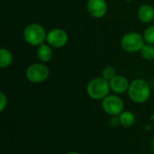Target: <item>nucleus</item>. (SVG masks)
<instances>
[{
	"mask_svg": "<svg viewBox=\"0 0 154 154\" xmlns=\"http://www.w3.org/2000/svg\"><path fill=\"white\" fill-rule=\"evenodd\" d=\"M65 154H81V153L77 152H67V153H65Z\"/></svg>",
	"mask_w": 154,
	"mask_h": 154,
	"instance_id": "nucleus-19",
	"label": "nucleus"
},
{
	"mask_svg": "<svg viewBox=\"0 0 154 154\" xmlns=\"http://www.w3.org/2000/svg\"><path fill=\"white\" fill-rule=\"evenodd\" d=\"M111 91L109 81L102 77L94 78L88 81L87 85V94L93 100H103L106 97Z\"/></svg>",
	"mask_w": 154,
	"mask_h": 154,
	"instance_id": "nucleus-2",
	"label": "nucleus"
},
{
	"mask_svg": "<svg viewBox=\"0 0 154 154\" xmlns=\"http://www.w3.org/2000/svg\"><path fill=\"white\" fill-rule=\"evenodd\" d=\"M141 57L148 61L154 60V45L145 43L140 51Z\"/></svg>",
	"mask_w": 154,
	"mask_h": 154,
	"instance_id": "nucleus-14",
	"label": "nucleus"
},
{
	"mask_svg": "<svg viewBox=\"0 0 154 154\" xmlns=\"http://www.w3.org/2000/svg\"><path fill=\"white\" fill-rule=\"evenodd\" d=\"M107 3L106 0H88L87 11L94 18H102L107 13Z\"/></svg>",
	"mask_w": 154,
	"mask_h": 154,
	"instance_id": "nucleus-8",
	"label": "nucleus"
},
{
	"mask_svg": "<svg viewBox=\"0 0 154 154\" xmlns=\"http://www.w3.org/2000/svg\"><path fill=\"white\" fill-rule=\"evenodd\" d=\"M143 38L146 43L154 45V25H151L143 32Z\"/></svg>",
	"mask_w": 154,
	"mask_h": 154,
	"instance_id": "nucleus-16",
	"label": "nucleus"
},
{
	"mask_svg": "<svg viewBox=\"0 0 154 154\" xmlns=\"http://www.w3.org/2000/svg\"><path fill=\"white\" fill-rule=\"evenodd\" d=\"M102 108L104 112L110 116H119L125 110V103L118 95L109 94L102 100Z\"/></svg>",
	"mask_w": 154,
	"mask_h": 154,
	"instance_id": "nucleus-6",
	"label": "nucleus"
},
{
	"mask_svg": "<svg viewBox=\"0 0 154 154\" xmlns=\"http://www.w3.org/2000/svg\"><path fill=\"white\" fill-rule=\"evenodd\" d=\"M36 56L38 60L42 63H48L51 60L53 52H52V47H51L48 43H42L37 47L36 51Z\"/></svg>",
	"mask_w": 154,
	"mask_h": 154,
	"instance_id": "nucleus-11",
	"label": "nucleus"
},
{
	"mask_svg": "<svg viewBox=\"0 0 154 154\" xmlns=\"http://www.w3.org/2000/svg\"><path fill=\"white\" fill-rule=\"evenodd\" d=\"M13 61H14L13 53L5 48H1L0 49V68L6 69L12 65Z\"/></svg>",
	"mask_w": 154,
	"mask_h": 154,
	"instance_id": "nucleus-13",
	"label": "nucleus"
},
{
	"mask_svg": "<svg viewBox=\"0 0 154 154\" xmlns=\"http://www.w3.org/2000/svg\"><path fill=\"white\" fill-rule=\"evenodd\" d=\"M143 34L137 32H130L125 33L120 42L122 49L128 53L140 52L141 49L145 44Z\"/></svg>",
	"mask_w": 154,
	"mask_h": 154,
	"instance_id": "nucleus-4",
	"label": "nucleus"
},
{
	"mask_svg": "<svg viewBox=\"0 0 154 154\" xmlns=\"http://www.w3.org/2000/svg\"><path fill=\"white\" fill-rule=\"evenodd\" d=\"M137 16L142 23H150L154 20V7L149 4L142 5L137 11Z\"/></svg>",
	"mask_w": 154,
	"mask_h": 154,
	"instance_id": "nucleus-10",
	"label": "nucleus"
},
{
	"mask_svg": "<svg viewBox=\"0 0 154 154\" xmlns=\"http://www.w3.org/2000/svg\"><path fill=\"white\" fill-rule=\"evenodd\" d=\"M116 75V69L112 66H106L102 69L101 72V77L103 79H105L107 81H110Z\"/></svg>",
	"mask_w": 154,
	"mask_h": 154,
	"instance_id": "nucleus-15",
	"label": "nucleus"
},
{
	"mask_svg": "<svg viewBox=\"0 0 154 154\" xmlns=\"http://www.w3.org/2000/svg\"><path fill=\"white\" fill-rule=\"evenodd\" d=\"M118 116L120 120V125L125 128L132 127L136 120L135 115L132 111H128V110H124Z\"/></svg>",
	"mask_w": 154,
	"mask_h": 154,
	"instance_id": "nucleus-12",
	"label": "nucleus"
},
{
	"mask_svg": "<svg viewBox=\"0 0 154 154\" xmlns=\"http://www.w3.org/2000/svg\"><path fill=\"white\" fill-rule=\"evenodd\" d=\"M50 76V69L45 63H32L29 65L25 70V77L28 81L33 84L45 82Z\"/></svg>",
	"mask_w": 154,
	"mask_h": 154,
	"instance_id": "nucleus-5",
	"label": "nucleus"
},
{
	"mask_svg": "<svg viewBox=\"0 0 154 154\" xmlns=\"http://www.w3.org/2000/svg\"><path fill=\"white\" fill-rule=\"evenodd\" d=\"M23 36L26 43L33 47H38L46 42L47 32L42 24L32 23L25 26L23 32Z\"/></svg>",
	"mask_w": 154,
	"mask_h": 154,
	"instance_id": "nucleus-3",
	"label": "nucleus"
},
{
	"mask_svg": "<svg viewBox=\"0 0 154 154\" xmlns=\"http://www.w3.org/2000/svg\"><path fill=\"white\" fill-rule=\"evenodd\" d=\"M7 103H8V99L7 97L5 96V94L4 92L0 93V111L3 112L5 107L7 106Z\"/></svg>",
	"mask_w": 154,
	"mask_h": 154,
	"instance_id": "nucleus-17",
	"label": "nucleus"
},
{
	"mask_svg": "<svg viewBox=\"0 0 154 154\" xmlns=\"http://www.w3.org/2000/svg\"><path fill=\"white\" fill-rule=\"evenodd\" d=\"M127 94L134 103L143 104L151 97L152 88L149 82L145 79H136L130 82Z\"/></svg>",
	"mask_w": 154,
	"mask_h": 154,
	"instance_id": "nucleus-1",
	"label": "nucleus"
},
{
	"mask_svg": "<svg viewBox=\"0 0 154 154\" xmlns=\"http://www.w3.org/2000/svg\"><path fill=\"white\" fill-rule=\"evenodd\" d=\"M111 91H113L116 95L125 94L128 91L130 82L128 79L122 75H116L109 81Z\"/></svg>",
	"mask_w": 154,
	"mask_h": 154,
	"instance_id": "nucleus-9",
	"label": "nucleus"
},
{
	"mask_svg": "<svg viewBox=\"0 0 154 154\" xmlns=\"http://www.w3.org/2000/svg\"><path fill=\"white\" fill-rule=\"evenodd\" d=\"M109 125H110L112 127H117V126H119V125H120L119 116H110Z\"/></svg>",
	"mask_w": 154,
	"mask_h": 154,
	"instance_id": "nucleus-18",
	"label": "nucleus"
},
{
	"mask_svg": "<svg viewBox=\"0 0 154 154\" xmlns=\"http://www.w3.org/2000/svg\"><path fill=\"white\" fill-rule=\"evenodd\" d=\"M69 41L67 32L61 28H53L47 32L46 42L52 48H62Z\"/></svg>",
	"mask_w": 154,
	"mask_h": 154,
	"instance_id": "nucleus-7",
	"label": "nucleus"
}]
</instances>
